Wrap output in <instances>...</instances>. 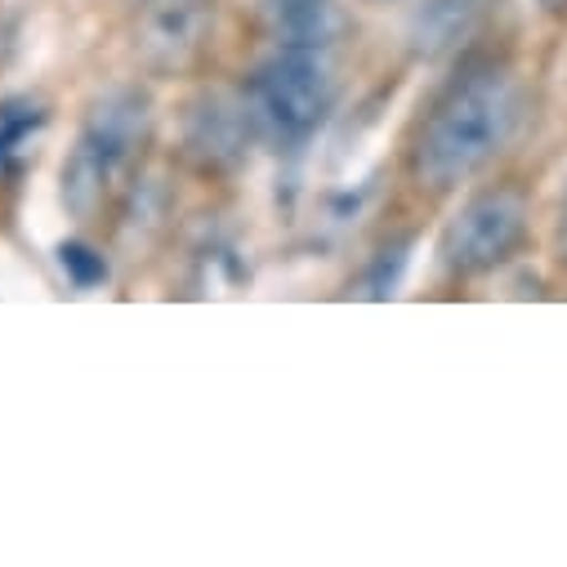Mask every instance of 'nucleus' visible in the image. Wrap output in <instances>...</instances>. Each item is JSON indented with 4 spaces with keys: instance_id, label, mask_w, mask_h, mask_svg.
I'll use <instances>...</instances> for the list:
<instances>
[{
    "instance_id": "obj_10",
    "label": "nucleus",
    "mask_w": 567,
    "mask_h": 567,
    "mask_svg": "<svg viewBox=\"0 0 567 567\" xmlns=\"http://www.w3.org/2000/svg\"><path fill=\"white\" fill-rule=\"evenodd\" d=\"M59 264H63V272L76 281L81 291L99 287V281L107 277V264H103V255H99L94 246H85V241H63V246H59Z\"/></svg>"
},
{
    "instance_id": "obj_9",
    "label": "nucleus",
    "mask_w": 567,
    "mask_h": 567,
    "mask_svg": "<svg viewBox=\"0 0 567 567\" xmlns=\"http://www.w3.org/2000/svg\"><path fill=\"white\" fill-rule=\"evenodd\" d=\"M41 125H45V103L41 99H28V94L0 99V166H10Z\"/></svg>"
},
{
    "instance_id": "obj_3",
    "label": "nucleus",
    "mask_w": 567,
    "mask_h": 567,
    "mask_svg": "<svg viewBox=\"0 0 567 567\" xmlns=\"http://www.w3.org/2000/svg\"><path fill=\"white\" fill-rule=\"evenodd\" d=\"M246 103L255 116V130L281 153H300L309 138L322 130L331 103H336V81L327 50L313 45H281L268 63L246 85Z\"/></svg>"
},
{
    "instance_id": "obj_8",
    "label": "nucleus",
    "mask_w": 567,
    "mask_h": 567,
    "mask_svg": "<svg viewBox=\"0 0 567 567\" xmlns=\"http://www.w3.org/2000/svg\"><path fill=\"white\" fill-rule=\"evenodd\" d=\"M268 14L281 45L327 50L336 37V0H268Z\"/></svg>"
},
{
    "instance_id": "obj_1",
    "label": "nucleus",
    "mask_w": 567,
    "mask_h": 567,
    "mask_svg": "<svg viewBox=\"0 0 567 567\" xmlns=\"http://www.w3.org/2000/svg\"><path fill=\"white\" fill-rule=\"evenodd\" d=\"M523 121V81L505 63L465 68L424 116L411 144V175L430 193L474 179L514 138Z\"/></svg>"
},
{
    "instance_id": "obj_2",
    "label": "nucleus",
    "mask_w": 567,
    "mask_h": 567,
    "mask_svg": "<svg viewBox=\"0 0 567 567\" xmlns=\"http://www.w3.org/2000/svg\"><path fill=\"white\" fill-rule=\"evenodd\" d=\"M148 130L153 103L138 85H112L85 107L59 175V197L72 219H94L112 202V193L125 184L138 153H144Z\"/></svg>"
},
{
    "instance_id": "obj_7",
    "label": "nucleus",
    "mask_w": 567,
    "mask_h": 567,
    "mask_svg": "<svg viewBox=\"0 0 567 567\" xmlns=\"http://www.w3.org/2000/svg\"><path fill=\"white\" fill-rule=\"evenodd\" d=\"M487 10V0H424L415 6L411 23H406V45L415 59H439L447 54Z\"/></svg>"
},
{
    "instance_id": "obj_5",
    "label": "nucleus",
    "mask_w": 567,
    "mask_h": 567,
    "mask_svg": "<svg viewBox=\"0 0 567 567\" xmlns=\"http://www.w3.org/2000/svg\"><path fill=\"white\" fill-rule=\"evenodd\" d=\"M210 37V0H148L134 32V50L153 72H184Z\"/></svg>"
},
{
    "instance_id": "obj_6",
    "label": "nucleus",
    "mask_w": 567,
    "mask_h": 567,
    "mask_svg": "<svg viewBox=\"0 0 567 567\" xmlns=\"http://www.w3.org/2000/svg\"><path fill=\"white\" fill-rule=\"evenodd\" d=\"M259 134L255 130V116H250V103L246 94L241 99H228V94H210L193 107L188 116V157H197L202 166H233L246 148V138Z\"/></svg>"
},
{
    "instance_id": "obj_4",
    "label": "nucleus",
    "mask_w": 567,
    "mask_h": 567,
    "mask_svg": "<svg viewBox=\"0 0 567 567\" xmlns=\"http://www.w3.org/2000/svg\"><path fill=\"white\" fill-rule=\"evenodd\" d=\"M527 233V202L514 188H487L461 206L443 233V264L456 277H478L501 268Z\"/></svg>"
},
{
    "instance_id": "obj_11",
    "label": "nucleus",
    "mask_w": 567,
    "mask_h": 567,
    "mask_svg": "<svg viewBox=\"0 0 567 567\" xmlns=\"http://www.w3.org/2000/svg\"><path fill=\"white\" fill-rule=\"evenodd\" d=\"M540 10H549V14H563V10H567V0H540Z\"/></svg>"
}]
</instances>
